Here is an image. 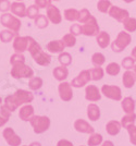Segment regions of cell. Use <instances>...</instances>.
Here are the masks:
<instances>
[{
	"mask_svg": "<svg viewBox=\"0 0 136 146\" xmlns=\"http://www.w3.org/2000/svg\"><path fill=\"white\" fill-rule=\"evenodd\" d=\"M27 50H30L32 57L34 58L35 62L39 64V66H43V67H46L48 66L51 61V58H50L49 55H47L46 52H44L40 46L38 45L32 37H30V43H28V48Z\"/></svg>",
	"mask_w": 136,
	"mask_h": 146,
	"instance_id": "6da1fadb",
	"label": "cell"
},
{
	"mask_svg": "<svg viewBox=\"0 0 136 146\" xmlns=\"http://www.w3.org/2000/svg\"><path fill=\"white\" fill-rule=\"evenodd\" d=\"M11 75L14 79H32L34 71L25 63H17L11 69Z\"/></svg>",
	"mask_w": 136,
	"mask_h": 146,
	"instance_id": "7a4b0ae2",
	"label": "cell"
},
{
	"mask_svg": "<svg viewBox=\"0 0 136 146\" xmlns=\"http://www.w3.org/2000/svg\"><path fill=\"white\" fill-rule=\"evenodd\" d=\"M32 127L34 129V132L36 134H42L47 131L50 127V120L46 116H34L31 120Z\"/></svg>",
	"mask_w": 136,
	"mask_h": 146,
	"instance_id": "3957f363",
	"label": "cell"
},
{
	"mask_svg": "<svg viewBox=\"0 0 136 146\" xmlns=\"http://www.w3.org/2000/svg\"><path fill=\"white\" fill-rule=\"evenodd\" d=\"M131 43V35L125 32H120L117 39L112 43L111 48L114 52H121L124 48H126Z\"/></svg>",
	"mask_w": 136,
	"mask_h": 146,
	"instance_id": "277c9868",
	"label": "cell"
},
{
	"mask_svg": "<svg viewBox=\"0 0 136 146\" xmlns=\"http://www.w3.org/2000/svg\"><path fill=\"white\" fill-rule=\"evenodd\" d=\"M0 22H1V24L5 25L6 27L12 30L14 33H18L20 27H21V22L15 17H13V15L9 14V13L2 14L1 18H0Z\"/></svg>",
	"mask_w": 136,
	"mask_h": 146,
	"instance_id": "5b68a950",
	"label": "cell"
},
{
	"mask_svg": "<svg viewBox=\"0 0 136 146\" xmlns=\"http://www.w3.org/2000/svg\"><path fill=\"white\" fill-rule=\"evenodd\" d=\"M98 24H97V21L94 17H90L84 23V25H82V34H84L86 36H95V35H98Z\"/></svg>",
	"mask_w": 136,
	"mask_h": 146,
	"instance_id": "8992f818",
	"label": "cell"
},
{
	"mask_svg": "<svg viewBox=\"0 0 136 146\" xmlns=\"http://www.w3.org/2000/svg\"><path fill=\"white\" fill-rule=\"evenodd\" d=\"M101 92L107 98H110L113 100H121V98H122L121 90L118 86L104 85L101 87Z\"/></svg>",
	"mask_w": 136,
	"mask_h": 146,
	"instance_id": "52a82bcc",
	"label": "cell"
},
{
	"mask_svg": "<svg viewBox=\"0 0 136 146\" xmlns=\"http://www.w3.org/2000/svg\"><path fill=\"white\" fill-rule=\"evenodd\" d=\"M2 135L5 137L6 142L10 146H20L22 143V140L19 135H17L12 128H7L3 130Z\"/></svg>",
	"mask_w": 136,
	"mask_h": 146,
	"instance_id": "ba28073f",
	"label": "cell"
},
{
	"mask_svg": "<svg viewBox=\"0 0 136 146\" xmlns=\"http://www.w3.org/2000/svg\"><path fill=\"white\" fill-rule=\"evenodd\" d=\"M92 80V74H90V70H84L72 81V86L73 87H83L84 85H86L87 83Z\"/></svg>",
	"mask_w": 136,
	"mask_h": 146,
	"instance_id": "9c48e42d",
	"label": "cell"
},
{
	"mask_svg": "<svg viewBox=\"0 0 136 146\" xmlns=\"http://www.w3.org/2000/svg\"><path fill=\"white\" fill-rule=\"evenodd\" d=\"M59 94H60V98L64 102H70L72 97H73V92H72V87L71 85L67 83V82H63L59 84Z\"/></svg>",
	"mask_w": 136,
	"mask_h": 146,
	"instance_id": "30bf717a",
	"label": "cell"
},
{
	"mask_svg": "<svg viewBox=\"0 0 136 146\" xmlns=\"http://www.w3.org/2000/svg\"><path fill=\"white\" fill-rule=\"evenodd\" d=\"M28 43H30V37L24 36V37H17L14 39V43H13V48L17 52L22 54L24 52L25 50H27L28 48Z\"/></svg>",
	"mask_w": 136,
	"mask_h": 146,
	"instance_id": "8fae6325",
	"label": "cell"
},
{
	"mask_svg": "<svg viewBox=\"0 0 136 146\" xmlns=\"http://www.w3.org/2000/svg\"><path fill=\"white\" fill-rule=\"evenodd\" d=\"M74 129L77 132L87 134H93L94 131H95V129L89 123H87L85 120H83V119H79V120H76L74 122Z\"/></svg>",
	"mask_w": 136,
	"mask_h": 146,
	"instance_id": "7c38bea8",
	"label": "cell"
},
{
	"mask_svg": "<svg viewBox=\"0 0 136 146\" xmlns=\"http://www.w3.org/2000/svg\"><path fill=\"white\" fill-rule=\"evenodd\" d=\"M85 98L89 102H98L101 98V95L99 93V90L97 86L88 85L85 90Z\"/></svg>",
	"mask_w": 136,
	"mask_h": 146,
	"instance_id": "4fadbf2b",
	"label": "cell"
},
{
	"mask_svg": "<svg viewBox=\"0 0 136 146\" xmlns=\"http://www.w3.org/2000/svg\"><path fill=\"white\" fill-rule=\"evenodd\" d=\"M109 14L111 15L112 18L118 20L119 22H123L125 19L129 18V12L126 10H123V9L119 8V7H110Z\"/></svg>",
	"mask_w": 136,
	"mask_h": 146,
	"instance_id": "5bb4252c",
	"label": "cell"
},
{
	"mask_svg": "<svg viewBox=\"0 0 136 146\" xmlns=\"http://www.w3.org/2000/svg\"><path fill=\"white\" fill-rule=\"evenodd\" d=\"M13 96L15 97V99H17L21 105H22V104L31 103L32 100L34 99V96H33V94H32L31 92L24 91V90H19V91H17L14 93Z\"/></svg>",
	"mask_w": 136,
	"mask_h": 146,
	"instance_id": "9a60e30c",
	"label": "cell"
},
{
	"mask_svg": "<svg viewBox=\"0 0 136 146\" xmlns=\"http://www.w3.org/2000/svg\"><path fill=\"white\" fill-rule=\"evenodd\" d=\"M19 117L22 121H30L34 117V108L31 105L23 106L19 111Z\"/></svg>",
	"mask_w": 136,
	"mask_h": 146,
	"instance_id": "2e32d148",
	"label": "cell"
},
{
	"mask_svg": "<svg viewBox=\"0 0 136 146\" xmlns=\"http://www.w3.org/2000/svg\"><path fill=\"white\" fill-rule=\"evenodd\" d=\"M47 17L49 18V20L53 24H59L62 20L59 9L53 6H50L48 8V10H47Z\"/></svg>",
	"mask_w": 136,
	"mask_h": 146,
	"instance_id": "e0dca14e",
	"label": "cell"
},
{
	"mask_svg": "<svg viewBox=\"0 0 136 146\" xmlns=\"http://www.w3.org/2000/svg\"><path fill=\"white\" fill-rule=\"evenodd\" d=\"M87 117L92 121H97L100 118V109L98 106H96L95 104H90L87 107Z\"/></svg>",
	"mask_w": 136,
	"mask_h": 146,
	"instance_id": "ac0fdd59",
	"label": "cell"
},
{
	"mask_svg": "<svg viewBox=\"0 0 136 146\" xmlns=\"http://www.w3.org/2000/svg\"><path fill=\"white\" fill-rule=\"evenodd\" d=\"M121 127H122V125H121L120 122L116 121V120H112V121L107 123V125H106V131H107V133L109 134V135L114 136V135L119 134L120 130H121Z\"/></svg>",
	"mask_w": 136,
	"mask_h": 146,
	"instance_id": "d6986e66",
	"label": "cell"
},
{
	"mask_svg": "<svg viewBox=\"0 0 136 146\" xmlns=\"http://www.w3.org/2000/svg\"><path fill=\"white\" fill-rule=\"evenodd\" d=\"M135 81H136V76L134 72H132V71H126V72L123 74L122 82H123V85L125 86L126 88L133 87L134 84H135Z\"/></svg>",
	"mask_w": 136,
	"mask_h": 146,
	"instance_id": "ffe728a7",
	"label": "cell"
},
{
	"mask_svg": "<svg viewBox=\"0 0 136 146\" xmlns=\"http://www.w3.org/2000/svg\"><path fill=\"white\" fill-rule=\"evenodd\" d=\"M65 45L63 44L62 40H52L47 45V49L52 54H57V52H62L64 50Z\"/></svg>",
	"mask_w": 136,
	"mask_h": 146,
	"instance_id": "44dd1931",
	"label": "cell"
},
{
	"mask_svg": "<svg viewBox=\"0 0 136 146\" xmlns=\"http://www.w3.org/2000/svg\"><path fill=\"white\" fill-rule=\"evenodd\" d=\"M11 11H12L15 15H18L20 18H23L26 15V9L23 3L20 2H13L11 3Z\"/></svg>",
	"mask_w": 136,
	"mask_h": 146,
	"instance_id": "7402d4cb",
	"label": "cell"
},
{
	"mask_svg": "<svg viewBox=\"0 0 136 146\" xmlns=\"http://www.w3.org/2000/svg\"><path fill=\"white\" fill-rule=\"evenodd\" d=\"M52 73H53L55 79H57L58 81H63V80L67 79V78H68V75H69L68 69L64 67V66L55 68V70H53V72Z\"/></svg>",
	"mask_w": 136,
	"mask_h": 146,
	"instance_id": "603a6c76",
	"label": "cell"
},
{
	"mask_svg": "<svg viewBox=\"0 0 136 146\" xmlns=\"http://www.w3.org/2000/svg\"><path fill=\"white\" fill-rule=\"evenodd\" d=\"M97 44L99 45V47L106 48L110 44V36H109V34L106 33V32L98 33V35H97Z\"/></svg>",
	"mask_w": 136,
	"mask_h": 146,
	"instance_id": "cb8c5ba5",
	"label": "cell"
},
{
	"mask_svg": "<svg viewBox=\"0 0 136 146\" xmlns=\"http://www.w3.org/2000/svg\"><path fill=\"white\" fill-rule=\"evenodd\" d=\"M20 105H21V104L15 99V97H14L13 95L12 96H8V97L5 99V107L8 108L11 112L14 111L15 109H18L20 107Z\"/></svg>",
	"mask_w": 136,
	"mask_h": 146,
	"instance_id": "d4e9b609",
	"label": "cell"
},
{
	"mask_svg": "<svg viewBox=\"0 0 136 146\" xmlns=\"http://www.w3.org/2000/svg\"><path fill=\"white\" fill-rule=\"evenodd\" d=\"M122 108L126 113H132L134 111V108H135V103H134L133 98H124L123 102H122Z\"/></svg>",
	"mask_w": 136,
	"mask_h": 146,
	"instance_id": "484cf974",
	"label": "cell"
},
{
	"mask_svg": "<svg viewBox=\"0 0 136 146\" xmlns=\"http://www.w3.org/2000/svg\"><path fill=\"white\" fill-rule=\"evenodd\" d=\"M10 115H11V111L8 108H6L5 106H2L0 108V127L5 125L8 122L9 118H10Z\"/></svg>",
	"mask_w": 136,
	"mask_h": 146,
	"instance_id": "4316f807",
	"label": "cell"
},
{
	"mask_svg": "<svg viewBox=\"0 0 136 146\" xmlns=\"http://www.w3.org/2000/svg\"><path fill=\"white\" fill-rule=\"evenodd\" d=\"M135 119H136V115L134 113V112L127 113L126 116L122 118V120H121V125L126 129L127 127H130L131 124H134Z\"/></svg>",
	"mask_w": 136,
	"mask_h": 146,
	"instance_id": "83f0119b",
	"label": "cell"
},
{
	"mask_svg": "<svg viewBox=\"0 0 136 146\" xmlns=\"http://www.w3.org/2000/svg\"><path fill=\"white\" fill-rule=\"evenodd\" d=\"M102 143V135L98 133H93L87 141L88 146H97Z\"/></svg>",
	"mask_w": 136,
	"mask_h": 146,
	"instance_id": "f1b7e54d",
	"label": "cell"
},
{
	"mask_svg": "<svg viewBox=\"0 0 136 146\" xmlns=\"http://www.w3.org/2000/svg\"><path fill=\"white\" fill-rule=\"evenodd\" d=\"M64 18L68 21H76L80 18V12L75 9H68L64 11Z\"/></svg>",
	"mask_w": 136,
	"mask_h": 146,
	"instance_id": "f546056e",
	"label": "cell"
},
{
	"mask_svg": "<svg viewBox=\"0 0 136 146\" xmlns=\"http://www.w3.org/2000/svg\"><path fill=\"white\" fill-rule=\"evenodd\" d=\"M120 66L116 63V62H111V63H109L108 66H107V69H106V72L108 73L109 75H118L119 73H120Z\"/></svg>",
	"mask_w": 136,
	"mask_h": 146,
	"instance_id": "4dcf8cb0",
	"label": "cell"
},
{
	"mask_svg": "<svg viewBox=\"0 0 136 146\" xmlns=\"http://www.w3.org/2000/svg\"><path fill=\"white\" fill-rule=\"evenodd\" d=\"M124 29L129 32H134L136 31V20L132 18H127L123 21Z\"/></svg>",
	"mask_w": 136,
	"mask_h": 146,
	"instance_id": "1f68e13d",
	"label": "cell"
},
{
	"mask_svg": "<svg viewBox=\"0 0 136 146\" xmlns=\"http://www.w3.org/2000/svg\"><path fill=\"white\" fill-rule=\"evenodd\" d=\"M35 25L39 29H45L48 26V19L46 18V15L39 14L35 19Z\"/></svg>",
	"mask_w": 136,
	"mask_h": 146,
	"instance_id": "d6a6232c",
	"label": "cell"
},
{
	"mask_svg": "<svg viewBox=\"0 0 136 146\" xmlns=\"http://www.w3.org/2000/svg\"><path fill=\"white\" fill-rule=\"evenodd\" d=\"M17 35V33L11 32V31H2L0 32V39L3 42V43H9L12 40V38Z\"/></svg>",
	"mask_w": 136,
	"mask_h": 146,
	"instance_id": "836d02e7",
	"label": "cell"
},
{
	"mask_svg": "<svg viewBox=\"0 0 136 146\" xmlns=\"http://www.w3.org/2000/svg\"><path fill=\"white\" fill-rule=\"evenodd\" d=\"M28 85H30V88H31V90L37 91V90H39V88L43 86V80L40 79V78H37V76L32 78L31 81H30V83H28Z\"/></svg>",
	"mask_w": 136,
	"mask_h": 146,
	"instance_id": "e575fe53",
	"label": "cell"
},
{
	"mask_svg": "<svg viewBox=\"0 0 136 146\" xmlns=\"http://www.w3.org/2000/svg\"><path fill=\"white\" fill-rule=\"evenodd\" d=\"M92 61H93V63L96 67H100V66H102V64L105 63L106 58L102 54L96 52V54H94L93 57H92Z\"/></svg>",
	"mask_w": 136,
	"mask_h": 146,
	"instance_id": "d590c367",
	"label": "cell"
},
{
	"mask_svg": "<svg viewBox=\"0 0 136 146\" xmlns=\"http://www.w3.org/2000/svg\"><path fill=\"white\" fill-rule=\"evenodd\" d=\"M58 60H59V62L61 63L62 66L67 67V66H70V64H71V62H72V57H71V55L68 54V52H62L61 55L59 56Z\"/></svg>",
	"mask_w": 136,
	"mask_h": 146,
	"instance_id": "8d00e7d4",
	"label": "cell"
},
{
	"mask_svg": "<svg viewBox=\"0 0 136 146\" xmlns=\"http://www.w3.org/2000/svg\"><path fill=\"white\" fill-rule=\"evenodd\" d=\"M62 42H63V44H64L67 47H73L75 44H76V39H75L74 35H73L72 33H70V34L64 35Z\"/></svg>",
	"mask_w": 136,
	"mask_h": 146,
	"instance_id": "74e56055",
	"label": "cell"
},
{
	"mask_svg": "<svg viewBox=\"0 0 136 146\" xmlns=\"http://www.w3.org/2000/svg\"><path fill=\"white\" fill-rule=\"evenodd\" d=\"M90 74H92V80L98 81V80L102 79V76H104V70L100 67L94 68L93 70H90Z\"/></svg>",
	"mask_w": 136,
	"mask_h": 146,
	"instance_id": "f35d334b",
	"label": "cell"
},
{
	"mask_svg": "<svg viewBox=\"0 0 136 146\" xmlns=\"http://www.w3.org/2000/svg\"><path fill=\"white\" fill-rule=\"evenodd\" d=\"M111 7V2L109 0H100L98 3H97V8L100 12L106 13L108 11V9Z\"/></svg>",
	"mask_w": 136,
	"mask_h": 146,
	"instance_id": "ab89813d",
	"label": "cell"
},
{
	"mask_svg": "<svg viewBox=\"0 0 136 146\" xmlns=\"http://www.w3.org/2000/svg\"><path fill=\"white\" fill-rule=\"evenodd\" d=\"M126 130L130 134V142L133 145H136V127L134 124H131L130 127L126 128Z\"/></svg>",
	"mask_w": 136,
	"mask_h": 146,
	"instance_id": "60d3db41",
	"label": "cell"
},
{
	"mask_svg": "<svg viewBox=\"0 0 136 146\" xmlns=\"http://www.w3.org/2000/svg\"><path fill=\"white\" fill-rule=\"evenodd\" d=\"M10 62L12 63L13 66H14V64H17V63H24V62H25V57L22 55V54L17 52L15 55H13L12 57H11Z\"/></svg>",
	"mask_w": 136,
	"mask_h": 146,
	"instance_id": "b9f144b4",
	"label": "cell"
},
{
	"mask_svg": "<svg viewBox=\"0 0 136 146\" xmlns=\"http://www.w3.org/2000/svg\"><path fill=\"white\" fill-rule=\"evenodd\" d=\"M26 15L30 19H36L38 15V8L37 6H31L26 10Z\"/></svg>",
	"mask_w": 136,
	"mask_h": 146,
	"instance_id": "7bdbcfd3",
	"label": "cell"
},
{
	"mask_svg": "<svg viewBox=\"0 0 136 146\" xmlns=\"http://www.w3.org/2000/svg\"><path fill=\"white\" fill-rule=\"evenodd\" d=\"M92 17V14L89 13V11L87 9H83L80 12V18H79V21L81 23H85L88 19Z\"/></svg>",
	"mask_w": 136,
	"mask_h": 146,
	"instance_id": "ee69618b",
	"label": "cell"
},
{
	"mask_svg": "<svg viewBox=\"0 0 136 146\" xmlns=\"http://www.w3.org/2000/svg\"><path fill=\"white\" fill-rule=\"evenodd\" d=\"M134 61L135 60L133 58L126 57V58H124L123 60H122V67L127 69V70H130V69H132V68L134 67Z\"/></svg>",
	"mask_w": 136,
	"mask_h": 146,
	"instance_id": "f6af8a7d",
	"label": "cell"
},
{
	"mask_svg": "<svg viewBox=\"0 0 136 146\" xmlns=\"http://www.w3.org/2000/svg\"><path fill=\"white\" fill-rule=\"evenodd\" d=\"M70 32L73 35H80V34H82V26L80 24H73L70 29Z\"/></svg>",
	"mask_w": 136,
	"mask_h": 146,
	"instance_id": "bcb514c9",
	"label": "cell"
},
{
	"mask_svg": "<svg viewBox=\"0 0 136 146\" xmlns=\"http://www.w3.org/2000/svg\"><path fill=\"white\" fill-rule=\"evenodd\" d=\"M35 2L38 8H49L51 6L50 0H35Z\"/></svg>",
	"mask_w": 136,
	"mask_h": 146,
	"instance_id": "7dc6e473",
	"label": "cell"
},
{
	"mask_svg": "<svg viewBox=\"0 0 136 146\" xmlns=\"http://www.w3.org/2000/svg\"><path fill=\"white\" fill-rule=\"evenodd\" d=\"M11 8V5L8 0H2L0 1V11H7Z\"/></svg>",
	"mask_w": 136,
	"mask_h": 146,
	"instance_id": "c3c4849f",
	"label": "cell"
},
{
	"mask_svg": "<svg viewBox=\"0 0 136 146\" xmlns=\"http://www.w3.org/2000/svg\"><path fill=\"white\" fill-rule=\"evenodd\" d=\"M57 146H73V144L68 140H60L58 142Z\"/></svg>",
	"mask_w": 136,
	"mask_h": 146,
	"instance_id": "681fc988",
	"label": "cell"
},
{
	"mask_svg": "<svg viewBox=\"0 0 136 146\" xmlns=\"http://www.w3.org/2000/svg\"><path fill=\"white\" fill-rule=\"evenodd\" d=\"M102 146H114L113 145V143H112L111 141H106L102 143Z\"/></svg>",
	"mask_w": 136,
	"mask_h": 146,
	"instance_id": "f907efd6",
	"label": "cell"
},
{
	"mask_svg": "<svg viewBox=\"0 0 136 146\" xmlns=\"http://www.w3.org/2000/svg\"><path fill=\"white\" fill-rule=\"evenodd\" d=\"M132 58H133L134 60H136V47L132 50Z\"/></svg>",
	"mask_w": 136,
	"mask_h": 146,
	"instance_id": "816d5d0a",
	"label": "cell"
},
{
	"mask_svg": "<svg viewBox=\"0 0 136 146\" xmlns=\"http://www.w3.org/2000/svg\"><path fill=\"white\" fill-rule=\"evenodd\" d=\"M30 146H42V144H40V143H38V142H33Z\"/></svg>",
	"mask_w": 136,
	"mask_h": 146,
	"instance_id": "f5cc1de1",
	"label": "cell"
},
{
	"mask_svg": "<svg viewBox=\"0 0 136 146\" xmlns=\"http://www.w3.org/2000/svg\"><path fill=\"white\" fill-rule=\"evenodd\" d=\"M123 1H125V2H127V3H130V2H132V1H134V0H123Z\"/></svg>",
	"mask_w": 136,
	"mask_h": 146,
	"instance_id": "db71d44e",
	"label": "cell"
},
{
	"mask_svg": "<svg viewBox=\"0 0 136 146\" xmlns=\"http://www.w3.org/2000/svg\"><path fill=\"white\" fill-rule=\"evenodd\" d=\"M134 73H135V76H136V66L134 67Z\"/></svg>",
	"mask_w": 136,
	"mask_h": 146,
	"instance_id": "11a10c76",
	"label": "cell"
},
{
	"mask_svg": "<svg viewBox=\"0 0 136 146\" xmlns=\"http://www.w3.org/2000/svg\"><path fill=\"white\" fill-rule=\"evenodd\" d=\"M1 102H2V100H1V98H0V104H1Z\"/></svg>",
	"mask_w": 136,
	"mask_h": 146,
	"instance_id": "9f6ffc18",
	"label": "cell"
},
{
	"mask_svg": "<svg viewBox=\"0 0 136 146\" xmlns=\"http://www.w3.org/2000/svg\"><path fill=\"white\" fill-rule=\"evenodd\" d=\"M55 1H59V0H55Z\"/></svg>",
	"mask_w": 136,
	"mask_h": 146,
	"instance_id": "6f0895ef",
	"label": "cell"
},
{
	"mask_svg": "<svg viewBox=\"0 0 136 146\" xmlns=\"http://www.w3.org/2000/svg\"><path fill=\"white\" fill-rule=\"evenodd\" d=\"M0 1H2V0H0Z\"/></svg>",
	"mask_w": 136,
	"mask_h": 146,
	"instance_id": "680465c9",
	"label": "cell"
}]
</instances>
